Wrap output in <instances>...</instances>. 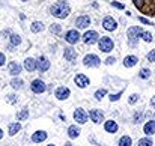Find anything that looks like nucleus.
<instances>
[{
    "label": "nucleus",
    "instance_id": "dca6fc26",
    "mask_svg": "<svg viewBox=\"0 0 155 146\" xmlns=\"http://www.w3.org/2000/svg\"><path fill=\"white\" fill-rule=\"evenodd\" d=\"M104 130L107 131V133H116L117 130H119V127H117V124L113 121V119H110V121H105V124H104Z\"/></svg>",
    "mask_w": 155,
    "mask_h": 146
},
{
    "label": "nucleus",
    "instance_id": "6e6552de",
    "mask_svg": "<svg viewBox=\"0 0 155 146\" xmlns=\"http://www.w3.org/2000/svg\"><path fill=\"white\" fill-rule=\"evenodd\" d=\"M80 33H78V30H68L66 32V35H65V41L66 42H69L71 45H74V44H77L78 41H80Z\"/></svg>",
    "mask_w": 155,
    "mask_h": 146
},
{
    "label": "nucleus",
    "instance_id": "20e7f679",
    "mask_svg": "<svg viewBox=\"0 0 155 146\" xmlns=\"http://www.w3.org/2000/svg\"><path fill=\"white\" fill-rule=\"evenodd\" d=\"M83 63H84V66L97 68V66L101 65V59H100L97 54H86L84 59H83Z\"/></svg>",
    "mask_w": 155,
    "mask_h": 146
},
{
    "label": "nucleus",
    "instance_id": "393cba45",
    "mask_svg": "<svg viewBox=\"0 0 155 146\" xmlns=\"http://www.w3.org/2000/svg\"><path fill=\"white\" fill-rule=\"evenodd\" d=\"M131 145H133V140H131L130 136H122L119 143H117V146H131Z\"/></svg>",
    "mask_w": 155,
    "mask_h": 146
},
{
    "label": "nucleus",
    "instance_id": "e433bc0d",
    "mask_svg": "<svg viewBox=\"0 0 155 146\" xmlns=\"http://www.w3.org/2000/svg\"><path fill=\"white\" fill-rule=\"evenodd\" d=\"M120 95H122V92H117V94H113V95H110V101H117Z\"/></svg>",
    "mask_w": 155,
    "mask_h": 146
},
{
    "label": "nucleus",
    "instance_id": "37998d69",
    "mask_svg": "<svg viewBox=\"0 0 155 146\" xmlns=\"http://www.w3.org/2000/svg\"><path fill=\"white\" fill-rule=\"evenodd\" d=\"M151 107H152V108H155V97L151 98Z\"/></svg>",
    "mask_w": 155,
    "mask_h": 146
},
{
    "label": "nucleus",
    "instance_id": "7ed1b4c3",
    "mask_svg": "<svg viewBox=\"0 0 155 146\" xmlns=\"http://www.w3.org/2000/svg\"><path fill=\"white\" fill-rule=\"evenodd\" d=\"M98 45H100V50L104 51V53H110L111 50L114 48V42H113V39H111L110 36H103V38H100Z\"/></svg>",
    "mask_w": 155,
    "mask_h": 146
},
{
    "label": "nucleus",
    "instance_id": "49530a36",
    "mask_svg": "<svg viewBox=\"0 0 155 146\" xmlns=\"http://www.w3.org/2000/svg\"><path fill=\"white\" fill-rule=\"evenodd\" d=\"M21 2H29V0H21Z\"/></svg>",
    "mask_w": 155,
    "mask_h": 146
},
{
    "label": "nucleus",
    "instance_id": "c9c22d12",
    "mask_svg": "<svg viewBox=\"0 0 155 146\" xmlns=\"http://www.w3.org/2000/svg\"><path fill=\"white\" fill-rule=\"evenodd\" d=\"M143 5H145V0H134V6H136V8L143 9Z\"/></svg>",
    "mask_w": 155,
    "mask_h": 146
},
{
    "label": "nucleus",
    "instance_id": "a19ab883",
    "mask_svg": "<svg viewBox=\"0 0 155 146\" xmlns=\"http://www.w3.org/2000/svg\"><path fill=\"white\" fill-rule=\"evenodd\" d=\"M139 21H140V23H143V24H151V21H149V20H146V18H143V17H140V18H139Z\"/></svg>",
    "mask_w": 155,
    "mask_h": 146
},
{
    "label": "nucleus",
    "instance_id": "39448f33",
    "mask_svg": "<svg viewBox=\"0 0 155 146\" xmlns=\"http://www.w3.org/2000/svg\"><path fill=\"white\" fill-rule=\"evenodd\" d=\"M100 41V36L95 30H87L84 35H83V42L87 44V45H94Z\"/></svg>",
    "mask_w": 155,
    "mask_h": 146
},
{
    "label": "nucleus",
    "instance_id": "a211bd4d",
    "mask_svg": "<svg viewBox=\"0 0 155 146\" xmlns=\"http://www.w3.org/2000/svg\"><path fill=\"white\" fill-rule=\"evenodd\" d=\"M63 56H65V59L68 62H74L75 57H77V51H75V48H72V47H68V48H65Z\"/></svg>",
    "mask_w": 155,
    "mask_h": 146
},
{
    "label": "nucleus",
    "instance_id": "7c9ffc66",
    "mask_svg": "<svg viewBox=\"0 0 155 146\" xmlns=\"http://www.w3.org/2000/svg\"><path fill=\"white\" fill-rule=\"evenodd\" d=\"M139 75H140V78H149V77H151V71H149L148 68H143Z\"/></svg>",
    "mask_w": 155,
    "mask_h": 146
},
{
    "label": "nucleus",
    "instance_id": "72a5a7b5",
    "mask_svg": "<svg viewBox=\"0 0 155 146\" xmlns=\"http://www.w3.org/2000/svg\"><path fill=\"white\" fill-rule=\"evenodd\" d=\"M137 101H139V95H137V94H133V95L130 97V99H128L130 104H136Z\"/></svg>",
    "mask_w": 155,
    "mask_h": 146
},
{
    "label": "nucleus",
    "instance_id": "4be33fe9",
    "mask_svg": "<svg viewBox=\"0 0 155 146\" xmlns=\"http://www.w3.org/2000/svg\"><path fill=\"white\" fill-rule=\"evenodd\" d=\"M78 136H80L78 127H77V125H71V127L68 128V137H69V139H77Z\"/></svg>",
    "mask_w": 155,
    "mask_h": 146
},
{
    "label": "nucleus",
    "instance_id": "cd10ccee",
    "mask_svg": "<svg viewBox=\"0 0 155 146\" xmlns=\"http://www.w3.org/2000/svg\"><path fill=\"white\" fill-rule=\"evenodd\" d=\"M152 145H154V142H152L151 137H143V139L139 140V146H152Z\"/></svg>",
    "mask_w": 155,
    "mask_h": 146
},
{
    "label": "nucleus",
    "instance_id": "f03ea898",
    "mask_svg": "<svg viewBox=\"0 0 155 146\" xmlns=\"http://www.w3.org/2000/svg\"><path fill=\"white\" fill-rule=\"evenodd\" d=\"M142 29L140 27H130L128 29V32H127V35H128V42H130V45H136L137 42H139V38L142 36Z\"/></svg>",
    "mask_w": 155,
    "mask_h": 146
},
{
    "label": "nucleus",
    "instance_id": "58836bf2",
    "mask_svg": "<svg viewBox=\"0 0 155 146\" xmlns=\"http://www.w3.org/2000/svg\"><path fill=\"white\" fill-rule=\"evenodd\" d=\"M114 62H116L114 57H108V59H105V65H113Z\"/></svg>",
    "mask_w": 155,
    "mask_h": 146
},
{
    "label": "nucleus",
    "instance_id": "c85d7f7f",
    "mask_svg": "<svg viewBox=\"0 0 155 146\" xmlns=\"http://www.w3.org/2000/svg\"><path fill=\"white\" fill-rule=\"evenodd\" d=\"M105 95H107V89H98V91L94 94L95 99H98V101H101V99H103Z\"/></svg>",
    "mask_w": 155,
    "mask_h": 146
},
{
    "label": "nucleus",
    "instance_id": "f8f14e48",
    "mask_svg": "<svg viewBox=\"0 0 155 146\" xmlns=\"http://www.w3.org/2000/svg\"><path fill=\"white\" fill-rule=\"evenodd\" d=\"M54 95H56V98H57L59 101H63V99H66V98L71 95V91H69L68 88H65V86H60V88L56 89Z\"/></svg>",
    "mask_w": 155,
    "mask_h": 146
},
{
    "label": "nucleus",
    "instance_id": "412c9836",
    "mask_svg": "<svg viewBox=\"0 0 155 146\" xmlns=\"http://www.w3.org/2000/svg\"><path fill=\"white\" fill-rule=\"evenodd\" d=\"M145 134H155V121H148L143 127Z\"/></svg>",
    "mask_w": 155,
    "mask_h": 146
},
{
    "label": "nucleus",
    "instance_id": "f257e3e1",
    "mask_svg": "<svg viewBox=\"0 0 155 146\" xmlns=\"http://www.w3.org/2000/svg\"><path fill=\"white\" fill-rule=\"evenodd\" d=\"M71 12V8L68 6L66 2H57L50 8V14L54 15L56 18H66Z\"/></svg>",
    "mask_w": 155,
    "mask_h": 146
},
{
    "label": "nucleus",
    "instance_id": "f704fd0d",
    "mask_svg": "<svg viewBox=\"0 0 155 146\" xmlns=\"http://www.w3.org/2000/svg\"><path fill=\"white\" fill-rule=\"evenodd\" d=\"M146 57H148V60H149V62H155V50H151V51L148 53V56H146Z\"/></svg>",
    "mask_w": 155,
    "mask_h": 146
},
{
    "label": "nucleus",
    "instance_id": "b1692460",
    "mask_svg": "<svg viewBox=\"0 0 155 146\" xmlns=\"http://www.w3.org/2000/svg\"><path fill=\"white\" fill-rule=\"evenodd\" d=\"M20 130H21V124H20V122L11 124V125H9V136H15Z\"/></svg>",
    "mask_w": 155,
    "mask_h": 146
},
{
    "label": "nucleus",
    "instance_id": "2eb2a0df",
    "mask_svg": "<svg viewBox=\"0 0 155 146\" xmlns=\"http://www.w3.org/2000/svg\"><path fill=\"white\" fill-rule=\"evenodd\" d=\"M48 68H50L48 59H47L45 56H41L39 60H38V69H39L41 72H45V71H48Z\"/></svg>",
    "mask_w": 155,
    "mask_h": 146
},
{
    "label": "nucleus",
    "instance_id": "79ce46f5",
    "mask_svg": "<svg viewBox=\"0 0 155 146\" xmlns=\"http://www.w3.org/2000/svg\"><path fill=\"white\" fill-rule=\"evenodd\" d=\"M8 99L9 102H15V95H8Z\"/></svg>",
    "mask_w": 155,
    "mask_h": 146
},
{
    "label": "nucleus",
    "instance_id": "6ab92c4d",
    "mask_svg": "<svg viewBox=\"0 0 155 146\" xmlns=\"http://www.w3.org/2000/svg\"><path fill=\"white\" fill-rule=\"evenodd\" d=\"M8 69H9V74H11V75H14V77H15V75H18V74L21 72V66H20L17 62H11V63L8 65Z\"/></svg>",
    "mask_w": 155,
    "mask_h": 146
},
{
    "label": "nucleus",
    "instance_id": "a18cd8bd",
    "mask_svg": "<svg viewBox=\"0 0 155 146\" xmlns=\"http://www.w3.org/2000/svg\"><path fill=\"white\" fill-rule=\"evenodd\" d=\"M65 146H74L72 143H65Z\"/></svg>",
    "mask_w": 155,
    "mask_h": 146
},
{
    "label": "nucleus",
    "instance_id": "2f4dec72",
    "mask_svg": "<svg viewBox=\"0 0 155 146\" xmlns=\"http://www.w3.org/2000/svg\"><path fill=\"white\" fill-rule=\"evenodd\" d=\"M142 38H143V39H145L146 42H151V41L154 39V38H152V35H151L149 32H145V30L142 32Z\"/></svg>",
    "mask_w": 155,
    "mask_h": 146
},
{
    "label": "nucleus",
    "instance_id": "f3484780",
    "mask_svg": "<svg viewBox=\"0 0 155 146\" xmlns=\"http://www.w3.org/2000/svg\"><path fill=\"white\" fill-rule=\"evenodd\" d=\"M47 139V133L45 131H36L32 134V142L33 143H42Z\"/></svg>",
    "mask_w": 155,
    "mask_h": 146
},
{
    "label": "nucleus",
    "instance_id": "5701e85b",
    "mask_svg": "<svg viewBox=\"0 0 155 146\" xmlns=\"http://www.w3.org/2000/svg\"><path fill=\"white\" fill-rule=\"evenodd\" d=\"M30 30H32L33 33L42 32V30H44V23H41V21H33L32 26H30Z\"/></svg>",
    "mask_w": 155,
    "mask_h": 146
},
{
    "label": "nucleus",
    "instance_id": "473e14b6",
    "mask_svg": "<svg viewBox=\"0 0 155 146\" xmlns=\"http://www.w3.org/2000/svg\"><path fill=\"white\" fill-rule=\"evenodd\" d=\"M60 30H62L60 24H51V27H50V32L51 33H60Z\"/></svg>",
    "mask_w": 155,
    "mask_h": 146
},
{
    "label": "nucleus",
    "instance_id": "423d86ee",
    "mask_svg": "<svg viewBox=\"0 0 155 146\" xmlns=\"http://www.w3.org/2000/svg\"><path fill=\"white\" fill-rule=\"evenodd\" d=\"M30 89H32V92H35V94H42V92H45V91H47V85H45L42 80L36 78V80H33V81H32Z\"/></svg>",
    "mask_w": 155,
    "mask_h": 146
},
{
    "label": "nucleus",
    "instance_id": "ea45409f",
    "mask_svg": "<svg viewBox=\"0 0 155 146\" xmlns=\"http://www.w3.org/2000/svg\"><path fill=\"white\" fill-rule=\"evenodd\" d=\"M5 62H6V57H5V54H3V53H0V66H3V65H5Z\"/></svg>",
    "mask_w": 155,
    "mask_h": 146
},
{
    "label": "nucleus",
    "instance_id": "c756f323",
    "mask_svg": "<svg viewBox=\"0 0 155 146\" xmlns=\"http://www.w3.org/2000/svg\"><path fill=\"white\" fill-rule=\"evenodd\" d=\"M11 86H12L14 89H20V88L23 86V80H21V78H12Z\"/></svg>",
    "mask_w": 155,
    "mask_h": 146
},
{
    "label": "nucleus",
    "instance_id": "1a4fd4ad",
    "mask_svg": "<svg viewBox=\"0 0 155 146\" xmlns=\"http://www.w3.org/2000/svg\"><path fill=\"white\" fill-rule=\"evenodd\" d=\"M103 27L107 32H114L116 27H117V21L113 17H105L103 20Z\"/></svg>",
    "mask_w": 155,
    "mask_h": 146
},
{
    "label": "nucleus",
    "instance_id": "a878e982",
    "mask_svg": "<svg viewBox=\"0 0 155 146\" xmlns=\"http://www.w3.org/2000/svg\"><path fill=\"white\" fill-rule=\"evenodd\" d=\"M11 47H15V45H20L21 44V36L20 35H11Z\"/></svg>",
    "mask_w": 155,
    "mask_h": 146
},
{
    "label": "nucleus",
    "instance_id": "4468645a",
    "mask_svg": "<svg viewBox=\"0 0 155 146\" xmlns=\"http://www.w3.org/2000/svg\"><path fill=\"white\" fill-rule=\"evenodd\" d=\"M24 68H26V71L32 72V71H35V69L38 68V62H36L33 57H27V59L24 60Z\"/></svg>",
    "mask_w": 155,
    "mask_h": 146
},
{
    "label": "nucleus",
    "instance_id": "c03bdc74",
    "mask_svg": "<svg viewBox=\"0 0 155 146\" xmlns=\"http://www.w3.org/2000/svg\"><path fill=\"white\" fill-rule=\"evenodd\" d=\"M2 137H3V131L0 130V139H2Z\"/></svg>",
    "mask_w": 155,
    "mask_h": 146
},
{
    "label": "nucleus",
    "instance_id": "de8ad7c7",
    "mask_svg": "<svg viewBox=\"0 0 155 146\" xmlns=\"http://www.w3.org/2000/svg\"><path fill=\"white\" fill-rule=\"evenodd\" d=\"M47 146H54V145H47Z\"/></svg>",
    "mask_w": 155,
    "mask_h": 146
},
{
    "label": "nucleus",
    "instance_id": "9d476101",
    "mask_svg": "<svg viewBox=\"0 0 155 146\" xmlns=\"http://www.w3.org/2000/svg\"><path fill=\"white\" fill-rule=\"evenodd\" d=\"M89 116H91L92 122H95V124H101L104 119V113H103V110H100V108L89 110Z\"/></svg>",
    "mask_w": 155,
    "mask_h": 146
},
{
    "label": "nucleus",
    "instance_id": "ddd939ff",
    "mask_svg": "<svg viewBox=\"0 0 155 146\" xmlns=\"http://www.w3.org/2000/svg\"><path fill=\"white\" fill-rule=\"evenodd\" d=\"M74 81H75V85H77L78 88H81V89H84V88L89 86V78H87V75H84V74H77L75 78H74Z\"/></svg>",
    "mask_w": 155,
    "mask_h": 146
},
{
    "label": "nucleus",
    "instance_id": "bb28decb",
    "mask_svg": "<svg viewBox=\"0 0 155 146\" xmlns=\"http://www.w3.org/2000/svg\"><path fill=\"white\" fill-rule=\"evenodd\" d=\"M17 118H18V121H24V119H27V118H29V108L24 107V108L17 114Z\"/></svg>",
    "mask_w": 155,
    "mask_h": 146
},
{
    "label": "nucleus",
    "instance_id": "9b49d317",
    "mask_svg": "<svg viewBox=\"0 0 155 146\" xmlns=\"http://www.w3.org/2000/svg\"><path fill=\"white\" fill-rule=\"evenodd\" d=\"M74 121H75V122H78L80 125H83V124H86V122H87V114L84 113V110H83V108H77V110L74 111Z\"/></svg>",
    "mask_w": 155,
    "mask_h": 146
},
{
    "label": "nucleus",
    "instance_id": "aec40b11",
    "mask_svg": "<svg viewBox=\"0 0 155 146\" xmlns=\"http://www.w3.org/2000/svg\"><path fill=\"white\" fill-rule=\"evenodd\" d=\"M137 62H139V59L136 56H127L124 59V66L125 68H133L134 65H137Z\"/></svg>",
    "mask_w": 155,
    "mask_h": 146
},
{
    "label": "nucleus",
    "instance_id": "4c0bfd02",
    "mask_svg": "<svg viewBox=\"0 0 155 146\" xmlns=\"http://www.w3.org/2000/svg\"><path fill=\"white\" fill-rule=\"evenodd\" d=\"M111 6L116 8V9H124V5L122 3H117V2H111Z\"/></svg>",
    "mask_w": 155,
    "mask_h": 146
},
{
    "label": "nucleus",
    "instance_id": "0eeeda50",
    "mask_svg": "<svg viewBox=\"0 0 155 146\" xmlns=\"http://www.w3.org/2000/svg\"><path fill=\"white\" fill-rule=\"evenodd\" d=\"M91 23H92V20H91L89 15H80V17H77V20H75L77 29H87V27L91 26Z\"/></svg>",
    "mask_w": 155,
    "mask_h": 146
}]
</instances>
